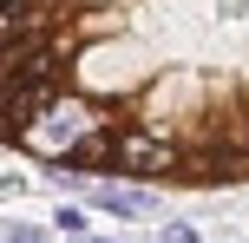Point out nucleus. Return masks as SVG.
<instances>
[{
  "label": "nucleus",
  "instance_id": "nucleus-1",
  "mask_svg": "<svg viewBox=\"0 0 249 243\" xmlns=\"http://www.w3.org/2000/svg\"><path fill=\"white\" fill-rule=\"evenodd\" d=\"M177 158L184 151L171 138H158V131H112V165L124 178H171Z\"/></svg>",
  "mask_w": 249,
  "mask_h": 243
},
{
  "label": "nucleus",
  "instance_id": "nucleus-2",
  "mask_svg": "<svg viewBox=\"0 0 249 243\" xmlns=\"http://www.w3.org/2000/svg\"><path fill=\"white\" fill-rule=\"evenodd\" d=\"M92 197L112 217H151V191H138V184H92Z\"/></svg>",
  "mask_w": 249,
  "mask_h": 243
},
{
  "label": "nucleus",
  "instance_id": "nucleus-3",
  "mask_svg": "<svg viewBox=\"0 0 249 243\" xmlns=\"http://www.w3.org/2000/svg\"><path fill=\"white\" fill-rule=\"evenodd\" d=\"M33 26H39V0H0V46L33 39Z\"/></svg>",
  "mask_w": 249,
  "mask_h": 243
}]
</instances>
